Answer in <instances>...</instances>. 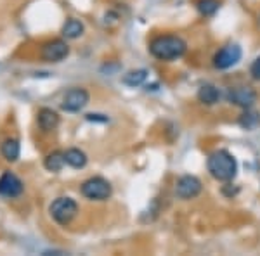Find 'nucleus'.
I'll list each match as a JSON object with an SVG mask.
<instances>
[{
    "mask_svg": "<svg viewBox=\"0 0 260 256\" xmlns=\"http://www.w3.org/2000/svg\"><path fill=\"white\" fill-rule=\"evenodd\" d=\"M240 125L245 130H253L260 125V113L251 111L250 107H246V111L240 116Z\"/></svg>",
    "mask_w": 260,
    "mask_h": 256,
    "instance_id": "obj_17",
    "label": "nucleus"
},
{
    "mask_svg": "<svg viewBox=\"0 0 260 256\" xmlns=\"http://www.w3.org/2000/svg\"><path fill=\"white\" fill-rule=\"evenodd\" d=\"M201 192V182L198 177H194V175H184V177H180L177 180V184H175V196L179 197V199H194L196 196H200Z\"/></svg>",
    "mask_w": 260,
    "mask_h": 256,
    "instance_id": "obj_7",
    "label": "nucleus"
},
{
    "mask_svg": "<svg viewBox=\"0 0 260 256\" xmlns=\"http://www.w3.org/2000/svg\"><path fill=\"white\" fill-rule=\"evenodd\" d=\"M146 78H148V71L136 69V71H128V73L121 78V82H123L127 87H139L146 82Z\"/></svg>",
    "mask_w": 260,
    "mask_h": 256,
    "instance_id": "obj_18",
    "label": "nucleus"
},
{
    "mask_svg": "<svg viewBox=\"0 0 260 256\" xmlns=\"http://www.w3.org/2000/svg\"><path fill=\"white\" fill-rule=\"evenodd\" d=\"M80 191H82L83 197H87V199H90V201H104V199H110L111 197L113 189L106 178L92 177L82 184Z\"/></svg>",
    "mask_w": 260,
    "mask_h": 256,
    "instance_id": "obj_4",
    "label": "nucleus"
},
{
    "mask_svg": "<svg viewBox=\"0 0 260 256\" xmlns=\"http://www.w3.org/2000/svg\"><path fill=\"white\" fill-rule=\"evenodd\" d=\"M89 100H90L89 92L85 89H82V87H75V89L66 92L61 107L64 109L66 113H78L89 104Z\"/></svg>",
    "mask_w": 260,
    "mask_h": 256,
    "instance_id": "obj_6",
    "label": "nucleus"
},
{
    "mask_svg": "<svg viewBox=\"0 0 260 256\" xmlns=\"http://www.w3.org/2000/svg\"><path fill=\"white\" fill-rule=\"evenodd\" d=\"M250 75L253 80L260 82V57H257V59L253 61V64H251V68H250Z\"/></svg>",
    "mask_w": 260,
    "mask_h": 256,
    "instance_id": "obj_20",
    "label": "nucleus"
},
{
    "mask_svg": "<svg viewBox=\"0 0 260 256\" xmlns=\"http://www.w3.org/2000/svg\"><path fill=\"white\" fill-rule=\"evenodd\" d=\"M83 23L78 19H68L64 23V26H62V36L64 39H70V40H75L78 39V36L83 35Z\"/></svg>",
    "mask_w": 260,
    "mask_h": 256,
    "instance_id": "obj_14",
    "label": "nucleus"
},
{
    "mask_svg": "<svg viewBox=\"0 0 260 256\" xmlns=\"http://www.w3.org/2000/svg\"><path fill=\"white\" fill-rule=\"evenodd\" d=\"M228 100L234 106H240L243 109L251 107L257 100V92L250 87H233L228 92Z\"/></svg>",
    "mask_w": 260,
    "mask_h": 256,
    "instance_id": "obj_9",
    "label": "nucleus"
},
{
    "mask_svg": "<svg viewBox=\"0 0 260 256\" xmlns=\"http://www.w3.org/2000/svg\"><path fill=\"white\" fill-rule=\"evenodd\" d=\"M23 192V182L11 171L0 177V196L4 197H18Z\"/></svg>",
    "mask_w": 260,
    "mask_h": 256,
    "instance_id": "obj_10",
    "label": "nucleus"
},
{
    "mask_svg": "<svg viewBox=\"0 0 260 256\" xmlns=\"http://www.w3.org/2000/svg\"><path fill=\"white\" fill-rule=\"evenodd\" d=\"M64 165H66L64 153H61V151H54V153H50L44 161V166L47 168L49 171H59Z\"/></svg>",
    "mask_w": 260,
    "mask_h": 256,
    "instance_id": "obj_16",
    "label": "nucleus"
},
{
    "mask_svg": "<svg viewBox=\"0 0 260 256\" xmlns=\"http://www.w3.org/2000/svg\"><path fill=\"white\" fill-rule=\"evenodd\" d=\"M187 44L177 35H161L156 36L149 44V52L158 61H174L186 54Z\"/></svg>",
    "mask_w": 260,
    "mask_h": 256,
    "instance_id": "obj_1",
    "label": "nucleus"
},
{
    "mask_svg": "<svg viewBox=\"0 0 260 256\" xmlns=\"http://www.w3.org/2000/svg\"><path fill=\"white\" fill-rule=\"evenodd\" d=\"M50 216L59 225H68L78 213V204L71 197H57L49 208Z\"/></svg>",
    "mask_w": 260,
    "mask_h": 256,
    "instance_id": "obj_3",
    "label": "nucleus"
},
{
    "mask_svg": "<svg viewBox=\"0 0 260 256\" xmlns=\"http://www.w3.org/2000/svg\"><path fill=\"white\" fill-rule=\"evenodd\" d=\"M37 121H39V127L42 132H52V130H56L57 125H59V116H57V113L52 111V109L44 107L39 111Z\"/></svg>",
    "mask_w": 260,
    "mask_h": 256,
    "instance_id": "obj_11",
    "label": "nucleus"
},
{
    "mask_svg": "<svg viewBox=\"0 0 260 256\" xmlns=\"http://www.w3.org/2000/svg\"><path fill=\"white\" fill-rule=\"evenodd\" d=\"M243 56V50L240 45L236 44H231V45H225L222 47L219 52L215 54L213 57V66L217 69H229L233 68L234 64H238Z\"/></svg>",
    "mask_w": 260,
    "mask_h": 256,
    "instance_id": "obj_5",
    "label": "nucleus"
},
{
    "mask_svg": "<svg viewBox=\"0 0 260 256\" xmlns=\"http://www.w3.org/2000/svg\"><path fill=\"white\" fill-rule=\"evenodd\" d=\"M207 168L213 178L220 182H231L238 173V161L229 151L219 149L208 156Z\"/></svg>",
    "mask_w": 260,
    "mask_h": 256,
    "instance_id": "obj_2",
    "label": "nucleus"
},
{
    "mask_svg": "<svg viewBox=\"0 0 260 256\" xmlns=\"http://www.w3.org/2000/svg\"><path fill=\"white\" fill-rule=\"evenodd\" d=\"M64 161H66V165L78 170V168H83L87 165V154L77 148H71L64 153Z\"/></svg>",
    "mask_w": 260,
    "mask_h": 256,
    "instance_id": "obj_13",
    "label": "nucleus"
},
{
    "mask_svg": "<svg viewBox=\"0 0 260 256\" xmlns=\"http://www.w3.org/2000/svg\"><path fill=\"white\" fill-rule=\"evenodd\" d=\"M19 153H21L19 142L16 140V138H7V140L2 144V156L6 158L7 161H11V163L18 161Z\"/></svg>",
    "mask_w": 260,
    "mask_h": 256,
    "instance_id": "obj_15",
    "label": "nucleus"
},
{
    "mask_svg": "<svg viewBox=\"0 0 260 256\" xmlns=\"http://www.w3.org/2000/svg\"><path fill=\"white\" fill-rule=\"evenodd\" d=\"M70 56V47L64 40H52L42 47V59L45 62H61Z\"/></svg>",
    "mask_w": 260,
    "mask_h": 256,
    "instance_id": "obj_8",
    "label": "nucleus"
},
{
    "mask_svg": "<svg viewBox=\"0 0 260 256\" xmlns=\"http://www.w3.org/2000/svg\"><path fill=\"white\" fill-rule=\"evenodd\" d=\"M196 7H198L201 16H213L217 11H219L220 2L219 0H198Z\"/></svg>",
    "mask_w": 260,
    "mask_h": 256,
    "instance_id": "obj_19",
    "label": "nucleus"
},
{
    "mask_svg": "<svg viewBox=\"0 0 260 256\" xmlns=\"http://www.w3.org/2000/svg\"><path fill=\"white\" fill-rule=\"evenodd\" d=\"M198 99H200V102L207 104V106H213V104L219 102L220 92H219L217 87H213V85H210V83H207V85H203L198 90Z\"/></svg>",
    "mask_w": 260,
    "mask_h": 256,
    "instance_id": "obj_12",
    "label": "nucleus"
}]
</instances>
